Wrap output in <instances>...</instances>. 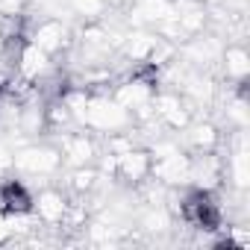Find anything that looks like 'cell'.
Masks as SVG:
<instances>
[{
	"mask_svg": "<svg viewBox=\"0 0 250 250\" xmlns=\"http://www.w3.org/2000/svg\"><path fill=\"white\" fill-rule=\"evenodd\" d=\"M0 206H3V212H9V215H27L33 209V197L21 183L9 180V183L0 186Z\"/></svg>",
	"mask_w": 250,
	"mask_h": 250,
	"instance_id": "7a4b0ae2",
	"label": "cell"
},
{
	"mask_svg": "<svg viewBox=\"0 0 250 250\" xmlns=\"http://www.w3.org/2000/svg\"><path fill=\"white\" fill-rule=\"evenodd\" d=\"M0 91H3V85H0Z\"/></svg>",
	"mask_w": 250,
	"mask_h": 250,
	"instance_id": "3957f363",
	"label": "cell"
},
{
	"mask_svg": "<svg viewBox=\"0 0 250 250\" xmlns=\"http://www.w3.org/2000/svg\"><path fill=\"white\" fill-rule=\"evenodd\" d=\"M183 215L197 229H218L221 227V209L206 191H191L183 203Z\"/></svg>",
	"mask_w": 250,
	"mask_h": 250,
	"instance_id": "6da1fadb",
	"label": "cell"
}]
</instances>
